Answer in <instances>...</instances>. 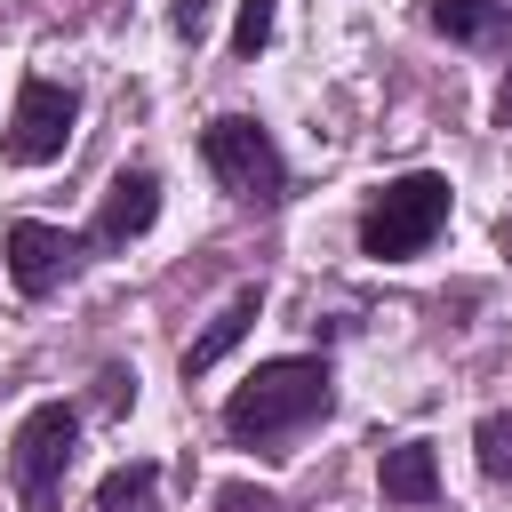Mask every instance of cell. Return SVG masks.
<instances>
[{
	"instance_id": "obj_1",
	"label": "cell",
	"mask_w": 512,
	"mask_h": 512,
	"mask_svg": "<svg viewBox=\"0 0 512 512\" xmlns=\"http://www.w3.org/2000/svg\"><path fill=\"white\" fill-rule=\"evenodd\" d=\"M328 408H336V376H328V360H312V352H280V360H256V368L232 384V400H224V432H232L240 448L288 456L304 432L328 424Z\"/></svg>"
},
{
	"instance_id": "obj_2",
	"label": "cell",
	"mask_w": 512,
	"mask_h": 512,
	"mask_svg": "<svg viewBox=\"0 0 512 512\" xmlns=\"http://www.w3.org/2000/svg\"><path fill=\"white\" fill-rule=\"evenodd\" d=\"M448 216H456V184L440 168H408V176H392V184L368 192V208H360V256L368 264H408V256H424L448 232Z\"/></svg>"
},
{
	"instance_id": "obj_3",
	"label": "cell",
	"mask_w": 512,
	"mask_h": 512,
	"mask_svg": "<svg viewBox=\"0 0 512 512\" xmlns=\"http://www.w3.org/2000/svg\"><path fill=\"white\" fill-rule=\"evenodd\" d=\"M200 160H208V176H216L240 208H256V216H272V208L288 200V152L272 144V128H264L256 112L208 120V128H200Z\"/></svg>"
},
{
	"instance_id": "obj_4",
	"label": "cell",
	"mask_w": 512,
	"mask_h": 512,
	"mask_svg": "<svg viewBox=\"0 0 512 512\" xmlns=\"http://www.w3.org/2000/svg\"><path fill=\"white\" fill-rule=\"evenodd\" d=\"M80 456V408L72 400H40L24 408L16 440H8V488L24 512H64V480Z\"/></svg>"
},
{
	"instance_id": "obj_5",
	"label": "cell",
	"mask_w": 512,
	"mask_h": 512,
	"mask_svg": "<svg viewBox=\"0 0 512 512\" xmlns=\"http://www.w3.org/2000/svg\"><path fill=\"white\" fill-rule=\"evenodd\" d=\"M72 120H80V88H72V80H48V72H24V80H16L8 136H0L8 168H48V160H64Z\"/></svg>"
},
{
	"instance_id": "obj_6",
	"label": "cell",
	"mask_w": 512,
	"mask_h": 512,
	"mask_svg": "<svg viewBox=\"0 0 512 512\" xmlns=\"http://www.w3.org/2000/svg\"><path fill=\"white\" fill-rule=\"evenodd\" d=\"M8 280H16V296H56V288H72L80 272H88V256H96V240L88 232H64V224H40V216H16L8 224Z\"/></svg>"
},
{
	"instance_id": "obj_7",
	"label": "cell",
	"mask_w": 512,
	"mask_h": 512,
	"mask_svg": "<svg viewBox=\"0 0 512 512\" xmlns=\"http://www.w3.org/2000/svg\"><path fill=\"white\" fill-rule=\"evenodd\" d=\"M152 216H160V168H120L112 184H104V200H96V224H88V240H96V256H120L128 240H144L152 232Z\"/></svg>"
},
{
	"instance_id": "obj_8",
	"label": "cell",
	"mask_w": 512,
	"mask_h": 512,
	"mask_svg": "<svg viewBox=\"0 0 512 512\" xmlns=\"http://www.w3.org/2000/svg\"><path fill=\"white\" fill-rule=\"evenodd\" d=\"M376 488H384L392 512H432L440 504V456H432V440H392L384 464H376Z\"/></svg>"
},
{
	"instance_id": "obj_9",
	"label": "cell",
	"mask_w": 512,
	"mask_h": 512,
	"mask_svg": "<svg viewBox=\"0 0 512 512\" xmlns=\"http://www.w3.org/2000/svg\"><path fill=\"white\" fill-rule=\"evenodd\" d=\"M256 320H264V280H248V288H240V296H232V304H224V312L184 344V384H192V376H208V368H216V360H224Z\"/></svg>"
},
{
	"instance_id": "obj_10",
	"label": "cell",
	"mask_w": 512,
	"mask_h": 512,
	"mask_svg": "<svg viewBox=\"0 0 512 512\" xmlns=\"http://www.w3.org/2000/svg\"><path fill=\"white\" fill-rule=\"evenodd\" d=\"M424 16L456 48H512V0H424Z\"/></svg>"
},
{
	"instance_id": "obj_11",
	"label": "cell",
	"mask_w": 512,
	"mask_h": 512,
	"mask_svg": "<svg viewBox=\"0 0 512 512\" xmlns=\"http://www.w3.org/2000/svg\"><path fill=\"white\" fill-rule=\"evenodd\" d=\"M152 496H160V464L152 456H128V464H112L96 480V512H152Z\"/></svg>"
},
{
	"instance_id": "obj_12",
	"label": "cell",
	"mask_w": 512,
	"mask_h": 512,
	"mask_svg": "<svg viewBox=\"0 0 512 512\" xmlns=\"http://www.w3.org/2000/svg\"><path fill=\"white\" fill-rule=\"evenodd\" d=\"M472 456H480V480L512 496V416H504V408H488V416L472 424Z\"/></svg>"
},
{
	"instance_id": "obj_13",
	"label": "cell",
	"mask_w": 512,
	"mask_h": 512,
	"mask_svg": "<svg viewBox=\"0 0 512 512\" xmlns=\"http://www.w3.org/2000/svg\"><path fill=\"white\" fill-rule=\"evenodd\" d=\"M272 8H280V0H240V16H232V56H256V48L272 40Z\"/></svg>"
},
{
	"instance_id": "obj_14",
	"label": "cell",
	"mask_w": 512,
	"mask_h": 512,
	"mask_svg": "<svg viewBox=\"0 0 512 512\" xmlns=\"http://www.w3.org/2000/svg\"><path fill=\"white\" fill-rule=\"evenodd\" d=\"M216 512H288L272 488H248V480H224L216 488Z\"/></svg>"
},
{
	"instance_id": "obj_15",
	"label": "cell",
	"mask_w": 512,
	"mask_h": 512,
	"mask_svg": "<svg viewBox=\"0 0 512 512\" xmlns=\"http://www.w3.org/2000/svg\"><path fill=\"white\" fill-rule=\"evenodd\" d=\"M200 24H208V0H176V32L200 40Z\"/></svg>"
},
{
	"instance_id": "obj_16",
	"label": "cell",
	"mask_w": 512,
	"mask_h": 512,
	"mask_svg": "<svg viewBox=\"0 0 512 512\" xmlns=\"http://www.w3.org/2000/svg\"><path fill=\"white\" fill-rule=\"evenodd\" d=\"M496 128H504V136H512V72H504V80H496Z\"/></svg>"
},
{
	"instance_id": "obj_17",
	"label": "cell",
	"mask_w": 512,
	"mask_h": 512,
	"mask_svg": "<svg viewBox=\"0 0 512 512\" xmlns=\"http://www.w3.org/2000/svg\"><path fill=\"white\" fill-rule=\"evenodd\" d=\"M496 248H504V256H512V208H504V216H496Z\"/></svg>"
}]
</instances>
